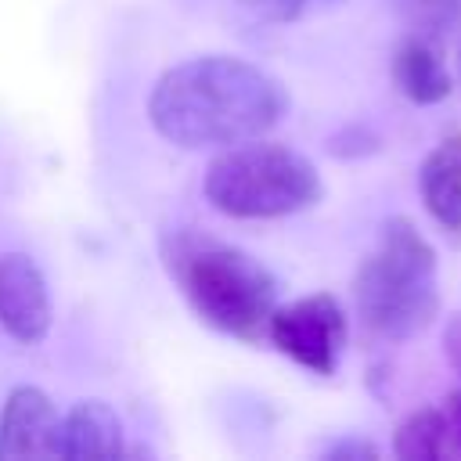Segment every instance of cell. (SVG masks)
<instances>
[{
  "label": "cell",
  "mask_w": 461,
  "mask_h": 461,
  "mask_svg": "<svg viewBox=\"0 0 461 461\" xmlns=\"http://www.w3.org/2000/svg\"><path fill=\"white\" fill-rule=\"evenodd\" d=\"M418 187L429 216L450 230L461 234V133L443 137L418 169Z\"/></svg>",
  "instance_id": "obj_9"
},
{
  "label": "cell",
  "mask_w": 461,
  "mask_h": 461,
  "mask_svg": "<svg viewBox=\"0 0 461 461\" xmlns=\"http://www.w3.org/2000/svg\"><path fill=\"white\" fill-rule=\"evenodd\" d=\"M346 310L331 292L303 295L277 306L267 324V339L299 367L313 375H335L346 349Z\"/></svg>",
  "instance_id": "obj_5"
},
{
  "label": "cell",
  "mask_w": 461,
  "mask_h": 461,
  "mask_svg": "<svg viewBox=\"0 0 461 461\" xmlns=\"http://www.w3.org/2000/svg\"><path fill=\"white\" fill-rule=\"evenodd\" d=\"M443 353H447L450 367L461 375V310L447 321V331H443Z\"/></svg>",
  "instance_id": "obj_14"
},
{
  "label": "cell",
  "mask_w": 461,
  "mask_h": 461,
  "mask_svg": "<svg viewBox=\"0 0 461 461\" xmlns=\"http://www.w3.org/2000/svg\"><path fill=\"white\" fill-rule=\"evenodd\" d=\"M393 83L414 104H439L454 90V79H450V72L439 58L436 43H429L421 36H411V32L393 54Z\"/></svg>",
  "instance_id": "obj_10"
},
{
  "label": "cell",
  "mask_w": 461,
  "mask_h": 461,
  "mask_svg": "<svg viewBox=\"0 0 461 461\" xmlns=\"http://www.w3.org/2000/svg\"><path fill=\"white\" fill-rule=\"evenodd\" d=\"M447 418H450V432H454V450L461 454V389L447 396Z\"/></svg>",
  "instance_id": "obj_16"
},
{
  "label": "cell",
  "mask_w": 461,
  "mask_h": 461,
  "mask_svg": "<svg viewBox=\"0 0 461 461\" xmlns=\"http://www.w3.org/2000/svg\"><path fill=\"white\" fill-rule=\"evenodd\" d=\"M393 454L400 461H443V457L457 454L447 411L443 407H418V411H411L396 425Z\"/></svg>",
  "instance_id": "obj_11"
},
{
  "label": "cell",
  "mask_w": 461,
  "mask_h": 461,
  "mask_svg": "<svg viewBox=\"0 0 461 461\" xmlns=\"http://www.w3.org/2000/svg\"><path fill=\"white\" fill-rule=\"evenodd\" d=\"M457 72H461V54H457Z\"/></svg>",
  "instance_id": "obj_17"
},
{
  "label": "cell",
  "mask_w": 461,
  "mask_h": 461,
  "mask_svg": "<svg viewBox=\"0 0 461 461\" xmlns=\"http://www.w3.org/2000/svg\"><path fill=\"white\" fill-rule=\"evenodd\" d=\"M61 414L36 385H14L0 411V461L11 457H58Z\"/></svg>",
  "instance_id": "obj_7"
},
{
  "label": "cell",
  "mask_w": 461,
  "mask_h": 461,
  "mask_svg": "<svg viewBox=\"0 0 461 461\" xmlns=\"http://www.w3.org/2000/svg\"><path fill=\"white\" fill-rule=\"evenodd\" d=\"M54 321L47 277L25 252H4L0 256V324L4 331L22 342L36 346L47 339Z\"/></svg>",
  "instance_id": "obj_6"
},
{
  "label": "cell",
  "mask_w": 461,
  "mask_h": 461,
  "mask_svg": "<svg viewBox=\"0 0 461 461\" xmlns=\"http://www.w3.org/2000/svg\"><path fill=\"white\" fill-rule=\"evenodd\" d=\"M205 202L230 220H277L321 202L317 166L288 144L241 140L223 148L205 169Z\"/></svg>",
  "instance_id": "obj_4"
},
{
  "label": "cell",
  "mask_w": 461,
  "mask_h": 461,
  "mask_svg": "<svg viewBox=\"0 0 461 461\" xmlns=\"http://www.w3.org/2000/svg\"><path fill=\"white\" fill-rule=\"evenodd\" d=\"M238 4L259 22H295L306 11L321 7V4H335V0H238Z\"/></svg>",
  "instance_id": "obj_13"
},
{
  "label": "cell",
  "mask_w": 461,
  "mask_h": 461,
  "mask_svg": "<svg viewBox=\"0 0 461 461\" xmlns=\"http://www.w3.org/2000/svg\"><path fill=\"white\" fill-rule=\"evenodd\" d=\"M126 454V432L119 414L104 400H79L61 418L58 457L86 461V457H119Z\"/></svg>",
  "instance_id": "obj_8"
},
{
  "label": "cell",
  "mask_w": 461,
  "mask_h": 461,
  "mask_svg": "<svg viewBox=\"0 0 461 461\" xmlns=\"http://www.w3.org/2000/svg\"><path fill=\"white\" fill-rule=\"evenodd\" d=\"M353 299L364 331L382 342L414 339L439 313L436 249L407 216L382 223L375 249L353 277Z\"/></svg>",
  "instance_id": "obj_3"
},
{
  "label": "cell",
  "mask_w": 461,
  "mask_h": 461,
  "mask_svg": "<svg viewBox=\"0 0 461 461\" xmlns=\"http://www.w3.org/2000/svg\"><path fill=\"white\" fill-rule=\"evenodd\" d=\"M285 108V86L259 65L230 54L187 58L166 68L148 97L155 133L187 151L263 137L281 122Z\"/></svg>",
  "instance_id": "obj_1"
},
{
  "label": "cell",
  "mask_w": 461,
  "mask_h": 461,
  "mask_svg": "<svg viewBox=\"0 0 461 461\" xmlns=\"http://www.w3.org/2000/svg\"><path fill=\"white\" fill-rule=\"evenodd\" d=\"M393 7L407 25V32L429 43L461 32V0H393Z\"/></svg>",
  "instance_id": "obj_12"
},
{
  "label": "cell",
  "mask_w": 461,
  "mask_h": 461,
  "mask_svg": "<svg viewBox=\"0 0 461 461\" xmlns=\"http://www.w3.org/2000/svg\"><path fill=\"white\" fill-rule=\"evenodd\" d=\"M328 457H335V461H339V457H378V450H375L371 443H353V439H349V443H335V447L328 450Z\"/></svg>",
  "instance_id": "obj_15"
},
{
  "label": "cell",
  "mask_w": 461,
  "mask_h": 461,
  "mask_svg": "<svg viewBox=\"0 0 461 461\" xmlns=\"http://www.w3.org/2000/svg\"><path fill=\"white\" fill-rule=\"evenodd\" d=\"M162 263L209 328L245 342L267 339L277 281L256 256L202 230H173L162 241Z\"/></svg>",
  "instance_id": "obj_2"
}]
</instances>
